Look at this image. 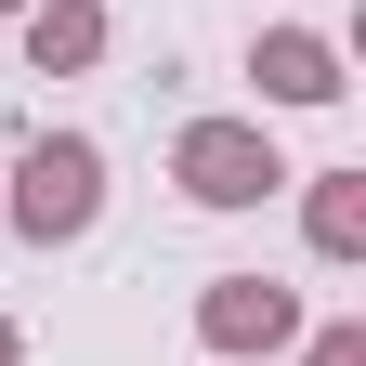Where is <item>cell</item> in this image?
Listing matches in <instances>:
<instances>
[{"label": "cell", "instance_id": "1", "mask_svg": "<svg viewBox=\"0 0 366 366\" xmlns=\"http://www.w3.org/2000/svg\"><path fill=\"white\" fill-rule=\"evenodd\" d=\"M14 236H39V249H66V236H92V209H105V157L79 144V131H39V144L14 157Z\"/></svg>", "mask_w": 366, "mask_h": 366}, {"label": "cell", "instance_id": "9", "mask_svg": "<svg viewBox=\"0 0 366 366\" xmlns=\"http://www.w3.org/2000/svg\"><path fill=\"white\" fill-rule=\"evenodd\" d=\"M0 14H26V0H0Z\"/></svg>", "mask_w": 366, "mask_h": 366}, {"label": "cell", "instance_id": "3", "mask_svg": "<svg viewBox=\"0 0 366 366\" xmlns=\"http://www.w3.org/2000/svg\"><path fill=\"white\" fill-rule=\"evenodd\" d=\"M197 340L209 353H274V340H301V301L274 274H222V288H197Z\"/></svg>", "mask_w": 366, "mask_h": 366}, {"label": "cell", "instance_id": "5", "mask_svg": "<svg viewBox=\"0 0 366 366\" xmlns=\"http://www.w3.org/2000/svg\"><path fill=\"white\" fill-rule=\"evenodd\" d=\"M14 26H26V66L39 79H79L92 53H105V0H26Z\"/></svg>", "mask_w": 366, "mask_h": 366}, {"label": "cell", "instance_id": "8", "mask_svg": "<svg viewBox=\"0 0 366 366\" xmlns=\"http://www.w3.org/2000/svg\"><path fill=\"white\" fill-rule=\"evenodd\" d=\"M0 366H26V340H14V314H0Z\"/></svg>", "mask_w": 366, "mask_h": 366}, {"label": "cell", "instance_id": "2", "mask_svg": "<svg viewBox=\"0 0 366 366\" xmlns=\"http://www.w3.org/2000/svg\"><path fill=\"white\" fill-rule=\"evenodd\" d=\"M170 183H183L197 209H262L274 183H288V157H274L262 118H197V131L170 144Z\"/></svg>", "mask_w": 366, "mask_h": 366}, {"label": "cell", "instance_id": "7", "mask_svg": "<svg viewBox=\"0 0 366 366\" xmlns=\"http://www.w3.org/2000/svg\"><path fill=\"white\" fill-rule=\"evenodd\" d=\"M301 366H366V327H353V314H340V327H314V340H301Z\"/></svg>", "mask_w": 366, "mask_h": 366}, {"label": "cell", "instance_id": "4", "mask_svg": "<svg viewBox=\"0 0 366 366\" xmlns=\"http://www.w3.org/2000/svg\"><path fill=\"white\" fill-rule=\"evenodd\" d=\"M249 79L274 92V105H340V53H327V39H314V26H262V53H249Z\"/></svg>", "mask_w": 366, "mask_h": 366}, {"label": "cell", "instance_id": "6", "mask_svg": "<svg viewBox=\"0 0 366 366\" xmlns=\"http://www.w3.org/2000/svg\"><path fill=\"white\" fill-rule=\"evenodd\" d=\"M301 236L327 249V262H353V249H366V170H314V197H301Z\"/></svg>", "mask_w": 366, "mask_h": 366}]
</instances>
